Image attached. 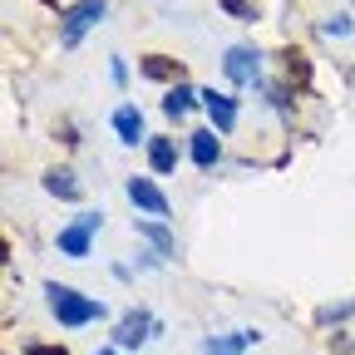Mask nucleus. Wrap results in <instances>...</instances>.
<instances>
[{
  "instance_id": "f257e3e1",
  "label": "nucleus",
  "mask_w": 355,
  "mask_h": 355,
  "mask_svg": "<svg viewBox=\"0 0 355 355\" xmlns=\"http://www.w3.org/2000/svg\"><path fill=\"white\" fill-rule=\"evenodd\" d=\"M44 306H50V316H55L60 326H69V331L94 326V321H109V301L84 296V291H74V286H64V282H44Z\"/></svg>"
},
{
  "instance_id": "f03ea898",
  "label": "nucleus",
  "mask_w": 355,
  "mask_h": 355,
  "mask_svg": "<svg viewBox=\"0 0 355 355\" xmlns=\"http://www.w3.org/2000/svg\"><path fill=\"white\" fill-rule=\"evenodd\" d=\"M222 79L232 89H261L266 84V55L257 44H227L222 50Z\"/></svg>"
},
{
  "instance_id": "7ed1b4c3",
  "label": "nucleus",
  "mask_w": 355,
  "mask_h": 355,
  "mask_svg": "<svg viewBox=\"0 0 355 355\" xmlns=\"http://www.w3.org/2000/svg\"><path fill=\"white\" fill-rule=\"evenodd\" d=\"M94 232H104V212H79V217H69L64 227L55 232V247H60V257H69V261H84L89 252H94Z\"/></svg>"
},
{
  "instance_id": "20e7f679",
  "label": "nucleus",
  "mask_w": 355,
  "mask_h": 355,
  "mask_svg": "<svg viewBox=\"0 0 355 355\" xmlns=\"http://www.w3.org/2000/svg\"><path fill=\"white\" fill-rule=\"evenodd\" d=\"M104 15H109V0H74V6H64V10H60V44H64V50H74V44L94 30Z\"/></svg>"
},
{
  "instance_id": "39448f33",
  "label": "nucleus",
  "mask_w": 355,
  "mask_h": 355,
  "mask_svg": "<svg viewBox=\"0 0 355 355\" xmlns=\"http://www.w3.org/2000/svg\"><path fill=\"white\" fill-rule=\"evenodd\" d=\"M123 198L139 207V217H158V222H168L173 217V202H168V193L158 188V178L153 173H133V178H123Z\"/></svg>"
},
{
  "instance_id": "423d86ee",
  "label": "nucleus",
  "mask_w": 355,
  "mask_h": 355,
  "mask_svg": "<svg viewBox=\"0 0 355 355\" xmlns=\"http://www.w3.org/2000/svg\"><path fill=\"white\" fill-rule=\"evenodd\" d=\"M158 331H163V321L153 316V311H148V306H133V311H123V316L114 321V345H119V350H139V345H148Z\"/></svg>"
},
{
  "instance_id": "0eeeda50",
  "label": "nucleus",
  "mask_w": 355,
  "mask_h": 355,
  "mask_svg": "<svg viewBox=\"0 0 355 355\" xmlns=\"http://www.w3.org/2000/svg\"><path fill=\"white\" fill-rule=\"evenodd\" d=\"M202 114H207V128H217L222 139H227L237 128V119H242V104H237L232 89H202Z\"/></svg>"
},
{
  "instance_id": "6e6552de",
  "label": "nucleus",
  "mask_w": 355,
  "mask_h": 355,
  "mask_svg": "<svg viewBox=\"0 0 355 355\" xmlns=\"http://www.w3.org/2000/svg\"><path fill=\"white\" fill-rule=\"evenodd\" d=\"M109 128H114V139H119L123 148H139V144H148V139H153L148 123H144V109H139V104H128V99L109 114Z\"/></svg>"
},
{
  "instance_id": "1a4fd4ad",
  "label": "nucleus",
  "mask_w": 355,
  "mask_h": 355,
  "mask_svg": "<svg viewBox=\"0 0 355 355\" xmlns=\"http://www.w3.org/2000/svg\"><path fill=\"white\" fill-rule=\"evenodd\" d=\"M144 153H148V173H153V178H173V173H178V163H183V153H188V148L178 144L173 133H153V139L144 144Z\"/></svg>"
},
{
  "instance_id": "9d476101",
  "label": "nucleus",
  "mask_w": 355,
  "mask_h": 355,
  "mask_svg": "<svg viewBox=\"0 0 355 355\" xmlns=\"http://www.w3.org/2000/svg\"><path fill=\"white\" fill-rule=\"evenodd\" d=\"M133 237H139L148 252H158L163 261H173V257H178V237H173L168 222H158V217H133Z\"/></svg>"
},
{
  "instance_id": "9b49d317",
  "label": "nucleus",
  "mask_w": 355,
  "mask_h": 355,
  "mask_svg": "<svg viewBox=\"0 0 355 355\" xmlns=\"http://www.w3.org/2000/svg\"><path fill=\"white\" fill-rule=\"evenodd\" d=\"M188 158H193V168L212 173V168L222 163V133H217V128H193V133H188Z\"/></svg>"
},
{
  "instance_id": "f8f14e48",
  "label": "nucleus",
  "mask_w": 355,
  "mask_h": 355,
  "mask_svg": "<svg viewBox=\"0 0 355 355\" xmlns=\"http://www.w3.org/2000/svg\"><path fill=\"white\" fill-rule=\"evenodd\" d=\"M44 193L60 198V202H79L84 198V183H79L74 168H50V173H44Z\"/></svg>"
},
{
  "instance_id": "ddd939ff",
  "label": "nucleus",
  "mask_w": 355,
  "mask_h": 355,
  "mask_svg": "<svg viewBox=\"0 0 355 355\" xmlns=\"http://www.w3.org/2000/svg\"><path fill=\"white\" fill-rule=\"evenodd\" d=\"M139 74L153 79V84H168V89L183 84V64H178L173 55H144V60H139Z\"/></svg>"
},
{
  "instance_id": "4468645a",
  "label": "nucleus",
  "mask_w": 355,
  "mask_h": 355,
  "mask_svg": "<svg viewBox=\"0 0 355 355\" xmlns=\"http://www.w3.org/2000/svg\"><path fill=\"white\" fill-rule=\"evenodd\" d=\"M193 109H202V89H193L188 79L173 84L168 94H163V114H168V119H183V114H193Z\"/></svg>"
},
{
  "instance_id": "2eb2a0df",
  "label": "nucleus",
  "mask_w": 355,
  "mask_h": 355,
  "mask_svg": "<svg viewBox=\"0 0 355 355\" xmlns=\"http://www.w3.org/2000/svg\"><path fill=\"white\" fill-rule=\"evenodd\" d=\"M261 340V331H232V336H212V340H202V355H242L247 345H257Z\"/></svg>"
},
{
  "instance_id": "dca6fc26",
  "label": "nucleus",
  "mask_w": 355,
  "mask_h": 355,
  "mask_svg": "<svg viewBox=\"0 0 355 355\" xmlns=\"http://www.w3.org/2000/svg\"><path fill=\"white\" fill-rule=\"evenodd\" d=\"M282 74H286L291 89H306L311 84V55L296 50V44H286V50H282Z\"/></svg>"
},
{
  "instance_id": "f3484780",
  "label": "nucleus",
  "mask_w": 355,
  "mask_h": 355,
  "mask_svg": "<svg viewBox=\"0 0 355 355\" xmlns=\"http://www.w3.org/2000/svg\"><path fill=\"white\" fill-rule=\"evenodd\" d=\"M257 99H266L282 119H291V114H296V104H291V99H296V89H291L286 79H266V84L257 89Z\"/></svg>"
},
{
  "instance_id": "a211bd4d",
  "label": "nucleus",
  "mask_w": 355,
  "mask_h": 355,
  "mask_svg": "<svg viewBox=\"0 0 355 355\" xmlns=\"http://www.w3.org/2000/svg\"><path fill=\"white\" fill-rule=\"evenodd\" d=\"M217 10L232 15V20H242V25H257V20H261V6H257V0H217Z\"/></svg>"
},
{
  "instance_id": "6ab92c4d",
  "label": "nucleus",
  "mask_w": 355,
  "mask_h": 355,
  "mask_svg": "<svg viewBox=\"0 0 355 355\" xmlns=\"http://www.w3.org/2000/svg\"><path fill=\"white\" fill-rule=\"evenodd\" d=\"M350 316H355V296L331 301V306H321V311H316V321H321V326H340V321H350Z\"/></svg>"
},
{
  "instance_id": "aec40b11",
  "label": "nucleus",
  "mask_w": 355,
  "mask_h": 355,
  "mask_svg": "<svg viewBox=\"0 0 355 355\" xmlns=\"http://www.w3.org/2000/svg\"><path fill=\"white\" fill-rule=\"evenodd\" d=\"M321 35H326V40H345V35H355V20H350L345 10H336V15L321 20Z\"/></svg>"
},
{
  "instance_id": "412c9836",
  "label": "nucleus",
  "mask_w": 355,
  "mask_h": 355,
  "mask_svg": "<svg viewBox=\"0 0 355 355\" xmlns=\"http://www.w3.org/2000/svg\"><path fill=\"white\" fill-rule=\"evenodd\" d=\"M109 79H114V89H128V60L123 55H109Z\"/></svg>"
},
{
  "instance_id": "4be33fe9",
  "label": "nucleus",
  "mask_w": 355,
  "mask_h": 355,
  "mask_svg": "<svg viewBox=\"0 0 355 355\" xmlns=\"http://www.w3.org/2000/svg\"><path fill=\"white\" fill-rule=\"evenodd\" d=\"M25 355H69V350H64V345H44V340H30V345H25Z\"/></svg>"
},
{
  "instance_id": "5701e85b",
  "label": "nucleus",
  "mask_w": 355,
  "mask_h": 355,
  "mask_svg": "<svg viewBox=\"0 0 355 355\" xmlns=\"http://www.w3.org/2000/svg\"><path fill=\"white\" fill-rule=\"evenodd\" d=\"M94 355H119V345H104V350H94Z\"/></svg>"
},
{
  "instance_id": "b1692460",
  "label": "nucleus",
  "mask_w": 355,
  "mask_h": 355,
  "mask_svg": "<svg viewBox=\"0 0 355 355\" xmlns=\"http://www.w3.org/2000/svg\"><path fill=\"white\" fill-rule=\"evenodd\" d=\"M44 6H50V10H64V0H44Z\"/></svg>"
}]
</instances>
